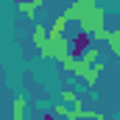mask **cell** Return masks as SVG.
I'll list each match as a JSON object with an SVG mask.
<instances>
[{
	"label": "cell",
	"instance_id": "cell-1",
	"mask_svg": "<svg viewBox=\"0 0 120 120\" xmlns=\"http://www.w3.org/2000/svg\"><path fill=\"white\" fill-rule=\"evenodd\" d=\"M78 22H81V28L95 34V31H103V8H98V3H92L87 6V11L78 17Z\"/></svg>",
	"mask_w": 120,
	"mask_h": 120
},
{
	"label": "cell",
	"instance_id": "cell-2",
	"mask_svg": "<svg viewBox=\"0 0 120 120\" xmlns=\"http://www.w3.org/2000/svg\"><path fill=\"white\" fill-rule=\"evenodd\" d=\"M90 45H92V34L81 28L75 36H73V39H67V53H70V56H81Z\"/></svg>",
	"mask_w": 120,
	"mask_h": 120
},
{
	"label": "cell",
	"instance_id": "cell-3",
	"mask_svg": "<svg viewBox=\"0 0 120 120\" xmlns=\"http://www.w3.org/2000/svg\"><path fill=\"white\" fill-rule=\"evenodd\" d=\"M42 3H45V0H20V3H17V8H20L25 17H34V14H36V8H39Z\"/></svg>",
	"mask_w": 120,
	"mask_h": 120
},
{
	"label": "cell",
	"instance_id": "cell-4",
	"mask_svg": "<svg viewBox=\"0 0 120 120\" xmlns=\"http://www.w3.org/2000/svg\"><path fill=\"white\" fill-rule=\"evenodd\" d=\"M67 22H70V20H67L64 14H61V17H56V22H53V31H48V36H61V34H64V28H67Z\"/></svg>",
	"mask_w": 120,
	"mask_h": 120
},
{
	"label": "cell",
	"instance_id": "cell-5",
	"mask_svg": "<svg viewBox=\"0 0 120 120\" xmlns=\"http://www.w3.org/2000/svg\"><path fill=\"white\" fill-rule=\"evenodd\" d=\"M106 39H109L112 53H117V56H120V31H106Z\"/></svg>",
	"mask_w": 120,
	"mask_h": 120
},
{
	"label": "cell",
	"instance_id": "cell-6",
	"mask_svg": "<svg viewBox=\"0 0 120 120\" xmlns=\"http://www.w3.org/2000/svg\"><path fill=\"white\" fill-rule=\"evenodd\" d=\"M34 42H36V45L42 48V45L48 42V28H42V25H36V28H34Z\"/></svg>",
	"mask_w": 120,
	"mask_h": 120
},
{
	"label": "cell",
	"instance_id": "cell-7",
	"mask_svg": "<svg viewBox=\"0 0 120 120\" xmlns=\"http://www.w3.org/2000/svg\"><path fill=\"white\" fill-rule=\"evenodd\" d=\"M61 101H64V103H75V106L81 103V98H78L75 92H70V90H64V92H61Z\"/></svg>",
	"mask_w": 120,
	"mask_h": 120
},
{
	"label": "cell",
	"instance_id": "cell-8",
	"mask_svg": "<svg viewBox=\"0 0 120 120\" xmlns=\"http://www.w3.org/2000/svg\"><path fill=\"white\" fill-rule=\"evenodd\" d=\"M22 109H25V98H17L14 101V117L22 120Z\"/></svg>",
	"mask_w": 120,
	"mask_h": 120
}]
</instances>
